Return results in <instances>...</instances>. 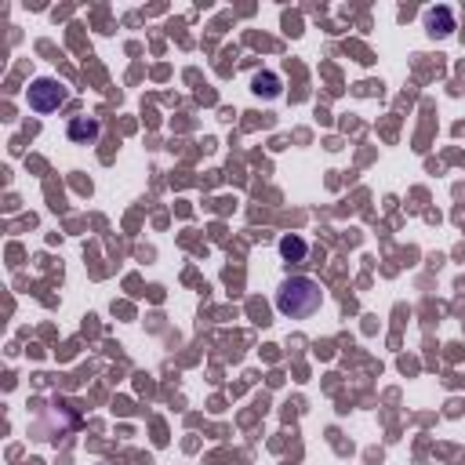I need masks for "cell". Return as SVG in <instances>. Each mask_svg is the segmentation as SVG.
Segmentation results:
<instances>
[{"label":"cell","mask_w":465,"mask_h":465,"mask_svg":"<svg viewBox=\"0 0 465 465\" xmlns=\"http://www.w3.org/2000/svg\"><path fill=\"white\" fill-rule=\"evenodd\" d=\"M425 25L432 36H447L454 29V15L447 7H432V11H425Z\"/></svg>","instance_id":"obj_4"},{"label":"cell","mask_w":465,"mask_h":465,"mask_svg":"<svg viewBox=\"0 0 465 465\" xmlns=\"http://www.w3.org/2000/svg\"><path fill=\"white\" fill-rule=\"evenodd\" d=\"M280 251H283L287 258H291V254H294V258H302V254H305V243H302L298 236H283V240H280Z\"/></svg>","instance_id":"obj_6"},{"label":"cell","mask_w":465,"mask_h":465,"mask_svg":"<svg viewBox=\"0 0 465 465\" xmlns=\"http://www.w3.org/2000/svg\"><path fill=\"white\" fill-rule=\"evenodd\" d=\"M320 302H323V291H320V283L309 280V276H294V280H287V283L276 291V309H280L283 316H291V320L312 316V312L320 309Z\"/></svg>","instance_id":"obj_1"},{"label":"cell","mask_w":465,"mask_h":465,"mask_svg":"<svg viewBox=\"0 0 465 465\" xmlns=\"http://www.w3.org/2000/svg\"><path fill=\"white\" fill-rule=\"evenodd\" d=\"M65 134H69L73 142H84V145H87V142L98 138V120H94V116H73L69 127H65Z\"/></svg>","instance_id":"obj_3"},{"label":"cell","mask_w":465,"mask_h":465,"mask_svg":"<svg viewBox=\"0 0 465 465\" xmlns=\"http://www.w3.org/2000/svg\"><path fill=\"white\" fill-rule=\"evenodd\" d=\"M65 98H69L65 84L51 80V76H40V80L29 84V109H36V113H54Z\"/></svg>","instance_id":"obj_2"},{"label":"cell","mask_w":465,"mask_h":465,"mask_svg":"<svg viewBox=\"0 0 465 465\" xmlns=\"http://www.w3.org/2000/svg\"><path fill=\"white\" fill-rule=\"evenodd\" d=\"M254 94H269V98L280 94V80H276L272 73H258V76H254Z\"/></svg>","instance_id":"obj_5"}]
</instances>
